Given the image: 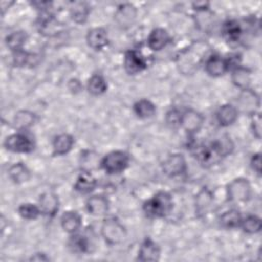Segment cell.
Segmentation results:
<instances>
[{
    "mask_svg": "<svg viewBox=\"0 0 262 262\" xmlns=\"http://www.w3.org/2000/svg\"><path fill=\"white\" fill-rule=\"evenodd\" d=\"M252 195V187L248 179L235 178L226 186L227 200L233 204L247 203Z\"/></svg>",
    "mask_w": 262,
    "mask_h": 262,
    "instance_id": "3",
    "label": "cell"
},
{
    "mask_svg": "<svg viewBox=\"0 0 262 262\" xmlns=\"http://www.w3.org/2000/svg\"><path fill=\"white\" fill-rule=\"evenodd\" d=\"M239 227H242L244 232L249 233V234H254L261 230L262 222L258 216L248 215L242 219Z\"/></svg>",
    "mask_w": 262,
    "mask_h": 262,
    "instance_id": "36",
    "label": "cell"
},
{
    "mask_svg": "<svg viewBox=\"0 0 262 262\" xmlns=\"http://www.w3.org/2000/svg\"><path fill=\"white\" fill-rule=\"evenodd\" d=\"M69 88H70L71 91L77 92V91H79L81 89V84H80V82L78 80L72 79L70 81V83H69Z\"/></svg>",
    "mask_w": 262,
    "mask_h": 262,
    "instance_id": "42",
    "label": "cell"
},
{
    "mask_svg": "<svg viewBox=\"0 0 262 262\" xmlns=\"http://www.w3.org/2000/svg\"><path fill=\"white\" fill-rule=\"evenodd\" d=\"M260 106V98L259 95L252 89H245L242 90L238 98H237V111H241L253 115L254 113L258 112L257 110Z\"/></svg>",
    "mask_w": 262,
    "mask_h": 262,
    "instance_id": "12",
    "label": "cell"
},
{
    "mask_svg": "<svg viewBox=\"0 0 262 262\" xmlns=\"http://www.w3.org/2000/svg\"><path fill=\"white\" fill-rule=\"evenodd\" d=\"M222 158L228 156L233 149V143L228 136H221L213 140Z\"/></svg>",
    "mask_w": 262,
    "mask_h": 262,
    "instance_id": "38",
    "label": "cell"
},
{
    "mask_svg": "<svg viewBox=\"0 0 262 262\" xmlns=\"http://www.w3.org/2000/svg\"><path fill=\"white\" fill-rule=\"evenodd\" d=\"M181 115L182 112L178 108H171L167 112L165 121L167 125L171 128H178L180 127V121H181Z\"/></svg>",
    "mask_w": 262,
    "mask_h": 262,
    "instance_id": "39",
    "label": "cell"
},
{
    "mask_svg": "<svg viewBox=\"0 0 262 262\" xmlns=\"http://www.w3.org/2000/svg\"><path fill=\"white\" fill-rule=\"evenodd\" d=\"M146 67H147L146 58L139 51L131 49L125 53L124 68L128 74L130 75L138 74L143 70H145Z\"/></svg>",
    "mask_w": 262,
    "mask_h": 262,
    "instance_id": "11",
    "label": "cell"
},
{
    "mask_svg": "<svg viewBox=\"0 0 262 262\" xmlns=\"http://www.w3.org/2000/svg\"><path fill=\"white\" fill-rule=\"evenodd\" d=\"M38 31L41 35L45 37H55L62 32V24L52 14V13H43L37 24Z\"/></svg>",
    "mask_w": 262,
    "mask_h": 262,
    "instance_id": "10",
    "label": "cell"
},
{
    "mask_svg": "<svg viewBox=\"0 0 262 262\" xmlns=\"http://www.w3.org/2000/svg\"><path fill=\"white\" fill-rule=\"evenodd\" d=\"M173 207V201L167 191H158L143 204V212L149 218H162L168 215Z\"/></svg>",
    "mask_w": 262,
    "mask_h": 262,
    "instance_id": "2",
    "label": "cell"
},
{
    "mask_svg": "<svg viewBox=\"0 0 262 262\" xmlns=\"http://www.w3.org/2000/svg\"><path fill=\"white\" fill-rule=\"evenodd\" d=\"M31 260H33V261H48L49 258L46 257L45 254H43V253H37L31 257Z\"/></svg>",
    "mask_w": 262,
    "mask_h": 262,
    "instance_id": "43",
    "label": "cell"
},
{
    "mask_svg": "<svg viewBox=\"0 0 262 262\" xmlns=\"http://www.w3.org/2000/svg\"><path fill=\"white\" fill-rule=\"evenodd\" d=\"M28 39V35L24 31H15L10 33L6 38H5V43L6 46L12 51H18L24 49V45L26 44Z\"/></svg>",
    "mask_w": 262,
    "mask_h": 262,
    "instance_id": "33",
    "label": "cell"
},
{
    "mask_svg": "<svg viewBox=\"0 0 262 262\" xmlns=\"http://www.w3.org/2000/svg\"><path fill=\"white\" fill-rule=\"evenodd\" d=\"M96 185H97V181L93 177V175L89 171L83 170V172H81V174L78 176L74 184V189L82 194H87L93 191Z\"/></svg>",
    "mask_w": 262,
    "mask_h": 262,
    "instance_id": "24",
    "label": "cell"
},
{
    "mask_svg": "<svg viewBox=\"0 0 262 262\" xmlns=\"http://www.w3.org/2000/svg\"><path fill=\"white\" fill-rule=\"evenodd\" d=\"M107 89V84L105 79L98 74L92 75L87 82V90L90 94L98 96L103 94Z\"/></svg>",
    "mask_w": 262,
    "mask_h": 262,
    "instance_id": "34",
    "label": "cell"
},
{
    "mask_svg": "<svg viewBox=\"0 0 262 262\" xmlns=\"http://www.w3.org/2000/svg\"><path fill=\"white\" fill-rule=\"evenodd\" d=\"M60 225L66 232L76 233L82 225V217L77 211H66L60 217Z\"/></svg>",
    "mask_w": 262,
    "mask_h": 262,
    "instance_id": "22",
    "label": "cell"
},
{
    "mask_svg": "<svg viewBox=\"0 0 262 262\" xmlns=\"http://www.w3.org/2000/svg\"><path fill=\"white\" fill-rule=\"evenodd\" d=\"M205 71L206 73L214 78L223 76L226 72L229 71V66L227 59L218 55L212 54L207 57L205 60Z\"/></svg>",
    "mask_w": 262,
    "mask_h": 262,
    "instance_id": "13",
    "label": "cell"
},
{
    "mask_svg": "<svg viewBox=\"0 0 262 262\" xmlns=\"http://www.w3.org/2000/svg\"><path fill=\"white\" fill-rule=\"evenodd\" d=\"M244 30L235 19L227 20L222 26V35L229 44H237L242 40Z\"/></svg>",
    "mask_w": 262,
    "mask_h": 262,
    "instance_id": "21",
    "label": "cell"
},
{
    "mask_svg": "<svg viewBox=\"0 0 262 262\" xmlns=\"http://www.w3.org/2000/svg\"><path fill=\"white\" fill-rule=\"evenodd\" d=\"M130 158L123 150H113L106 154L100 160V167L110 175H115L123 172L129 165Z\"/></svg>",
    "mask_w": 262,
    "mask_h": 262,
    "instance_id": "5",
    "label": "cell"
},
{
    "mask_svg": "<svg viewBox=\"0 0 262 262\" xmlns=\"http://www.w3.org/2000/svg\"><path fill=\"white\" fill-rule=\"evenodd\" d=\"M69 248L72 252L84 254L90 250V242L88 237L81 233H73L69 239Z\"/></svg>",
    "mask_w": 262,
    "mask_h": 262,
    "instance_id": "31",
    "label": "cell"
},
{
    "mask_svg": "<svg viewBox=\"0 0 262 262\" xmlns=\"http://www.w3.org/2000/svg\"><path fill=\"white\" fill-rule=\"evenodd\" d=\"M8 177L14 182V183H24L27 182L31 178V172L28 169V167L21 163H14L12 164L8 169Z\"/></svg>",
    "mask_w": 262,
    "mask_h": 262,
    "instance_id": "28",
    "label": "cell"
},
{
    "mask_svg": "<svg viewBox=\"0 0 262 262\" xmlns=\"http://www.w3.org/2000/svg\"><path fill=\"white\" fill-rule=\"evenodd\" d=\"M90 13V6L84 1H74L70 6V15L77 24H84Z\"/></svg>",
    "mask_w": 262,
    "mask_h": 262,
    "instance_id": "27",
    "label": "cell"
},
{
    "mask_svg": "<svg viewBox=\"0 0 262 262\" xmlns=\"http://www.w3.org/2000/svg\"><path fill=\"white\" fill-rule=\"evenodd\" d=\"M17 212H18V214L21 218L27 219V220L37 219L39 217V215L41 214L39 206L35 205V204H32V203L21 204L18 207Z\"/></svg>",
    "mask_w": 262,
    "mask_h": 262,
    "instance_id": "37",
    "label": "cell"
},
{
    "mask_svg": "<svg viewBox=\"0 0 262 262\" xmlns=\"http://www.w3.org/2000/svg\"><path fill=\"white\" fill-rule=\"evenodd\" d=\"M250 165L252 167V169L258 174L260 175L261 174V156L259 152L257 154H254L251 158V161H250Z\"/></svg>",
    "mask_w": 262,
    "mask_h": 262,
    "instance_id": "41",
    "label": "cell"
},
{
    "mask_svg": "<svg viewBox=\"0 0 262 262\" xmlns=\"http://www.w3.org/2000/svg\"><path fill=\"white\" fill-rule=\"evenodd\" d=\"M3 145L7 150L18 154H29L35 148L33 138L24 132H16L8 135L5 138Z\"/></svg>",
    "mask_w": 262,
    "mask_h": 262,
    "instance_id": "6",
    "label": "cell"
},
{
    "mask_svg": "<svg viewBox=\"0 0 262 262\" xmlns=\"http://www.w3.org/2000/svg\"><path fill=\"white\" fill-rule=\"evenodd\" d=\"M86 210L92 216H103L108 211V201L102 194H94L87 199Z\"/></svg>",
    "mask_w": 262,
    "mask_h": 262,
    "instance_id": "19",
    "label": "cell"
},
{
    "mask_svg": "<svg viewBox=\"0 0 262 262\" xmlns=\"http://www.w3.org/2000/svg\"><path fill=\"white\" fill-rule=\"evenodd\" d=\"M204 121H205V118L200 112L193 108H188L182 112L180 127L187 134L193 135L202 129L204 125Z\"/></svg>",
    "mask_w": 262,
    "mask_h": 262,
    "instance_id": "8",
    "label": "cell"
},
{
    "mask_svg": "<svg viewBox=\"0 0 262 262\" xmlns=\"http://www.w3.org/2000/svg\"><path fill=\"white\" fill-rule=\"evenodd\" d=\"M137 10L133 4L124 3L118 6V9L115 13V19L123 28L129 27L133 24L136 18Z\"/></svg>",
    "mask_w": 262,
    "mask_h": 262,
    "instance_id": "20",
    "label": "cell"
},
{
    "mask_svg": "<svg viewBox=\"0 0 262 262\" xmlns=\"http://www.w3.org/2000/svg\"><path fill=\"white\" fill-rule=\"evenodd\" d=\"M213 193L208 187H203L194 198V209L198 217H205L213 207Z\"/></svg>",
    "mask_w": 262,
    "mask_h": 262,
    "instance_id": "14",
    "label": "cell"
},
{
    "mask_svg": "<svg viewBox=\"0 0 262 262\" xmlns=\"http://www.w3.org/2000/svg\"><path fill=\"white\" fill-rule=\"evenodd\" d=\"M171 37L163 28L154 29L147 37V46L152 51H160L170 43Z\"/></svg>",
    "mask_w": 262,
    "mask_h": 262,
    "instance_id": "15",
    "label": "cell"
},
{
    "mask_svg": "<svg viewBox=\"0 0 262 262\" xmlns=\"http://www.w3.org/2000/svg\"><path fill=\"white\" fill-rule=\"evenodd\" d=\"M238 117V111L236 106L232 104L221 105L216 113V120L222 127H228L232 125Z\"/></svg>",
    "mask_w": 262,
    "mask_h": 262,
    "instance_id": "23",
    "label": "cell"
},
{
    "mask_svg": "<svg viewBox=\"0 0 262 262\" xmlns=\"http://www.w3.org/2000/svg\"><path fill=\"white\" fill-rule=\"evenodd\" d=\"M41 214L47 217H53L58 211L59 201L55 193L51 191H46L40 195L38 204Z\"/></svg>",
    "mask_w": 262,
    "mask_h": 262,
    "instance_id": "16",
    "label": "cell"
},
{
    "mask_svg": "<svg viewBox=\"0 0 262 262\" xmlns=\"http://www.w3.org/2000/svg\"><path fill=\"white\" fill-rule=\"evenodd\" d=\"M39 59H40V55L25 51L24 49L12 52V63L15 67L35 66L38 63Z\"/></svg>",
    "mask_w": 262,
    "mask_h": 262,
    "instance_id": "29",
    "label": "cell"
},
{
    "mask_svg": "<svg viewBox=\"0 0 262 262\" xmlns=\"http://www.w3.org/2000/svg\"><path fill=\"white\" fill-rule=\"evenodd\" d=\"M104 242L111 246L122 243L127 234L125 226L115 217L104 219L100 229Z\"/></svg>",
    "mask_w": 262,
    "mask_h": 262,
    "instance_id": "4",
    "label": "cell"
},
{
    "mask_svg": "<svg viewBox=\"0 0 262 262\" xmlns=\"http://www.w3.org/2000/svg\"><path fill=\"white\" fill-rule=\"evenodd\" d=\"M187 169L186 161L181 154H172L162 164V170L168 177H177L182 175Z\"/></svg>",
    "mask_w": 262,
    "mask_h": 262,
    "instance_id": "9",
    "label": "cell"
},
{
    "mask_svg": "<svg viewBox=\"0 0 262 262\" xmlns=\"http://www.w3.org/2000/svg\"><path fill=\"white\" fill-rule=\"evenodd\" d=\"M242 215L238 210L236 209H230L225 211L219 218V223L223 228L226 229H232L239 227L242 222Z\"/></svg>",
    "mask_w": 262,
    "mask_h": 262,
    "instance_id": "30",
    "label": "cell"
},
{
    "mask_svg": "<svg viewBox=\"0 0 262 262\" xmlns=\"http://www.w3.org/2000/svg\"><path fill=\"white\" fill-rule=\"evenodd\" d=\"M193 155L198 162L204 167H210L215 164H218L222 156L218 151L214 141L209 143H202L193 147Z\"/></svg>",
    "mask_w": 262,
    "mask_h": 262,
    "instance_id": "7",
    "label": "cell"
},
{
    "mask_svg": "<svg viewBox=\"0 0 262 262\" xmlns=\"http://www.w3.org/2000/svg\"><path fill=\"white\" fill-rule=\"evenodd\" d=\"M231 81L241 90L249 89L251 84V71L242 66L234 68L231 70Z\"/></svg>",
    "mask_w": 262,
    "mask_h": 262,
    "instance_id": "26",
    "label": "cell"
},
{
    "mask_svg": "<svg viewBox=\"0 0 262 262\" xmlns=\"http://www.w3.org/2000/svg\"><path fill=\"white\" fill-rule=\"evenodd\" d=\"M74 137L69 133H60L56 135L52 142L53 155L63 156L67 155L74 145Z\"/></svg>",
    "mask_w": 262,
    "mask_h": 262,
    "instance_id": "25",
    "label": "cell"
},
{
    "mask_svg": "<svg viewBox=\"0 0 262 262\" xmlns=\"http://www.w3.org/2000/svg\"><path fill=\"white\" fill-rule=\"evenodd\" d=\"M210 46L201 40L193 41L176 55L178 70L184 75L194 74L209 56Z\"/></svg>",
    "mask_w": 262,
    "mask_h": 262,
    "instance_id": "1",
    "label": "cell"
},
{
    "mask_svg": "<svg viewBox=\"0 0 262 262\" xmlns=\"http://www.w3.org/2000/svg\"><path fill=\"white\" fill-rule=\"evenodd\" d=\"M133 112L138 118L147 119L152 117L156 114L157 108H156V105L150 100L142 98L134 103Z\"/></svg>",
    "mask_w": 262,
    "mask_h": 262,
    "instance_id": "32",
    "label": "cell"
},
{
    "mask_svg": "<svg viewBox=\"0 0 262 262\" xmlns=\"http://www.w3.org/2000/svg\"><path fill=\"white\" fill-rule=\"evenodd\" d=\"M160 255L161 250L158 244L151 238L146 237L139 247L137 259L140 261H158L160 259Z\"/></svg>",
    "mask_w": 262,
    "mask_h": 262,
    "instance_id": "17",
    "label": "cell"
},
{
    "mask_svg": "<svg viewBox=\"0 0 262 262\" xmlns=\"http://www.w3.org/2000/svg\"><path fill=\"white\" fill-rule=\"evenodd\" d=\"M251 130L254 134L255 137H257L258 139L261 138V115L259 112L254 113L253 115H251Z\"/></svg>",
    "mask_w": 262,
    "mask_h": 262,
    "instance_id": "40",
    "label": "cell"
},
{
    "mask_svg": "<svg viewBox=\"0 0 262 262\" xmlns=\"http://www.w3.org/2000/svg\"><path fill=\"white\" fill-rule=\"evenodd\" d=\"M86 42L88 46L94 50H101L108 44V35L103 28H93L88 31L86 35Z\"/></svg>",
    "mask_w": 262,
    "mask_h": 262,
    "instance_id": "18",
    "label": "cell"
},
{
    "mask_svg": "<svg viewBox=\"0 0 262 262\" xmlns=\"http://www.w3.org/2000/svg\"><path fill=\"white\" fill-rule=\"evenodd\" d=\"M35 122H36V116L34 113H32L30 111L21 110L15 114L14 125L17 129H19L21 131L27 130L28 128L33 126Z\"/></svg>",
    "mask_w": 262,
    "mask_h": 262,
    "instance_id": "35",
    "label": "cell"
}]
</instances>
